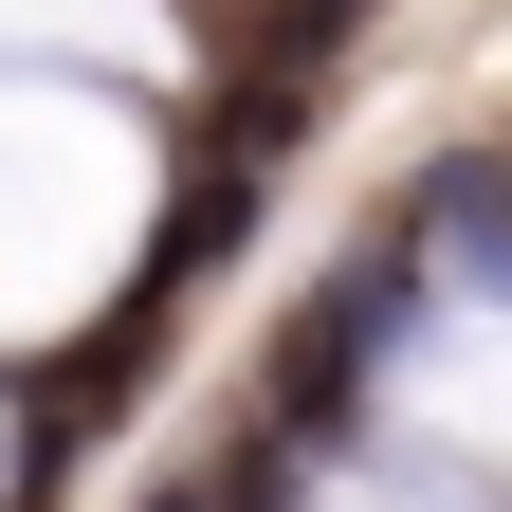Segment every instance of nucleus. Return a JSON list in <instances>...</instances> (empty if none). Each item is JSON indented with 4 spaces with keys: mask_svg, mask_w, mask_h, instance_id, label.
Returning <instances> with one entry per match:
<instances>
[{
    "mask_svg": "<svg viewBox=\"0 0 512 512\" xmlns=\"http://www.w3.org/2000/svg\"><path fill=\"white\" fill-rule=\"evenodd\" d=\"M403 311H421V256H366V275H348V293L275 348V439H311L330 403H366V366L403 348Z\"/></svg>",
    "mask_w": 512,
    "mask_h": 512,
    "instance_id": "obj_1",
    "label": "nucleus"
},
{
    "mask_svg": "<svg viewBox=\"0 0 512 512\" xmlns=\"http://www.w3.org/2000/svg\"><path fill=\"white\" fill-rule=\"evenodd\" d=\"M275 476H293V439L256 421V439H238V476H220V494H165V512H275Z\"/></svg>",
    "mask_w": 512,
    "mask_h": 512,
    "instance_id": "obj_2",
    "label": "nucleus"
}]
</instances>
